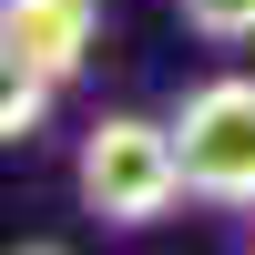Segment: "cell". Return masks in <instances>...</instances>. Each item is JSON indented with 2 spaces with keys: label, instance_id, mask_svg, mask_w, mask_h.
Returning a JSON list of instances; mask_svg holds the SVG:
<instances>
[{
  "label": "cell",
  "instance_id": "2",
  "mask_svg": "<svg viewBox=\"0 0 255 255\" xmlns=\"http://www.w3.org/2000/svg\"><path fill=\"white\" fill-rule=\"evenodd\" d=\"M184 184L204 204H255V72H215L174 102Z\"/></svg>",
  "mask_w": 255,
  "mask_h": 255
},
{
  "label": "cell",
  "instance_id": "3",
  "mask_svg": "<svg viewBox=\"0 0 255 255\" xmlns=\"http://www.w3.org/2000/svg\"><path fill=\"white\" fill-rule=\"evenodd\" d=\"M92 41H102V0H0V51L51 82H72Z\"/></svg>",
  "mask_w": 255,
  "mask_h": 255
},
{
  "label": "cell",
  "instance_id": "5",
  "mask_svg": "<svg viewBox=\"0 0 255 255\" xmlns=\"http://www.w3.org/2000/svg\"><path fill=\"white\" fill-rule=\"evenodd\" d=\"M174 10H184V31L225 41V51H235V41H255V0H174Z\"/></svg>",
  "mask_w": 255,
  "mask_h": 255
},
{
  "label": "cell",
  "instance_id": "1",
  "mask_svg": "<svg viewBox=\"0 0 255 255\" xmlns=\"http://www.w3.org/2000/svg\"><path fill=\"white\" fill-rule=\"evenodd\" d=\"M72 184H82V204H92L102 225H163L184 194H194L174 123H143V113H102L92 133H82Z\"/></svg>",
  "mask_w": 255,
  "mask_h": 255
},
{
  "label": "cell",
  "instance_id": "4",
  "mask_svg": "<svg viewBox=\"0 0 255 255\" xmlns=\"http://www.w3.org/2000/svg\"><path fill=\"white\" fill-rule=\"evenodd\" d=\"M51 92H61L51 72H31V61L0 51V143H31V133H41V113H51Z\"/></svg>",
  "mask_w": 255,
  "mask_h": 255
}]
</instances>
